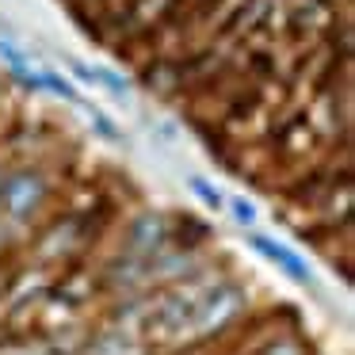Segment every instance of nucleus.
<instances>
[{"label": "nucleus", "mask_w": 355, "mask_h": 355, "mask_svg": "<svg viewBox=\"0 0 355 355\" xmlns=\"http://www.w3.org/2000/svg\"><path fill=\"white\" fill-rule=\"evenodd\" d=\"M54 195V184L42 168L35 164H19V168L4 172L0 180V218L8 222H31L42 214V207Z\"/></svg>", "instance_id": "obj_1"}, {"label": "nucleus", "mask_w": 355, "mask_h": 355, "mask_svg": "<svg viewBox=\"0 0 355 355\" xmlns=\"http://www.w3.org/2000/svg\"><path fill=\"white\" fill-rule=\"evenodd\" d=\"M248 298L237 283L230 279H218V283L202 286L199 291V302H195V321H191V336L195 340H207L214 332L230 329L241 313H245Z\"/></svg>", "instance_id": "obj_2"}, {"label": "nucleus", "mask_w": 355, "mask_h": 355, "mask_svg": "<svg viewBox=\"0 0 355 355\" xmlns=\"http://www.w3.org/2000/svg\"><path fill=\"white\" fill-rule=\"evenodd\" d=\"M161 248H168V222L157 210H141L123 230V256L134 260H153Z\"/></svg>", "instance_id": "obj_3"}, {"label": "nucleus", "mask_w": 355, "mask_h": 355, "mask_svg": "<svg viewBox=\"0 0 355 355\" xmlns=\"http://www.w3.org/2000/svg\"><path fill=\"white\" fill-rule=\"evenodd\" d=\"M100 286H103V283H100V275H96V271H88V268H69L54 286H50V294H54V298L62 302L65 309H73V313H77V309H85L88 302H92V294L100 291Z\"/></svg>", "instance_id": "obj_4"}, {"label": "nucleus", "mask_w": 355, "mask_h": 355, "mask_svg": "<svg viewBox=\"0 0 355 355\" xmlns=\"http://www.w3.org/2000/svg\"><path fill=\"white\" fill-rule=\"evenodd\" d=\"M248 245L256 248L260 256H268L275 268H283L286 275L294 279V283H313V271L306 268V260H302L298 252H291L286 245H279L275 237H263V233H248Z\"/></svg>", "instance_id": "obj_5"}, {"label": "nucleus", "mask_w": 355, "mask_h": 355, "mask_svg": "<svg viewBox=\"0 0 355 355\" xmlns=\"http://www.w3.org/2000/svg\"><path fill=\"white\" fill-rule=\"evenodd\" d=\"M80 355H149V344L141 336H134L130 329L111 324V329L96 332V336L85 344V352H80Z\"/></svg>", "instance_id": "obj_6"}, {"label": "nucleus", "mask_w": 355, "mask_h": 355, "mask_svg": "<svg viewBox=\"0 0 355 355\" xmlns=\"http://www.w3.org/2000/svg\"><path fill=\"white\" fill-rule=\"evenodd\" d=\"M138 80H141V88H149V92L161 96V100L180 96V65H176V58H153L146 69H138Z\"/></svg>", "instance_id": "obj_7"}, {"label": "nucleus", "mask_w": 355, "mask_h": 355, "mask_svg": "<svg viewBox=\"0 0 355 355\" xmlns=\"http://www.w3.org/2000/svg\"><path fill=\"white\" fill-rule=\"evenodd\" d=\"M187 187H191V191H195V199H202V207H207V210H214V214L225 207L222 191H218V187L210 184V180H202V176H187Z\"/></svg>", "instance_id": "obj_8"}, {"label": "nucleus", "mask_w": 355, "mask_h": 355, "mask_svg": "<svg viewBox=\"0 0 355 355\" xmlns=\"http://www.w3.org/2000/svg\"><path fill=\"white\" fill-rule=\"evenodd\" d=\"M260 355H309V347L302 344L294 332H286V336H271L268 344L260 347Z\"/></svg>", "instance_id": "obj_9"}, {"label": "nucleus", "mask_w": 355, "mask_h": 355, "mask_svg": "<svg viewBox=\"0 0 355 355\" xmlns=\"http://www.w3.org/2000/svg\"><path fill=\"white\" fill-rule=\"evenodd\" d=\"M42 88H50L54 96H62V100H69V103H80V92L69 85V80L58 77V73H42Z\"/></svg>", "instance_id": "obj_10"}, {"label": "nucleus", "mask_w": 355, "mask_h": 355, "mask_svg": "<svg viewBox=\"0 0 355 355\" xmlns=\"http://www.w3.org/2000/svg\"><path fill=\"white\" fill-rule=\"evenodd\" d=\"M16 283H19V268H16V260H12V256H0V298L16 291Z\"/></svg>", "instance_id": "obj_11"}, {"label": "nucleus", "mask_w": 355, "mask_h": 355, "mask_svg": "<svg viewBox=\"0 0 355 355\" xmlns=\"http://www.w3.org/2000/svg\"><path fill=\"white\" fill-rule=\"evenodd\" d=\"M225 207L233 210V218H237L241 225H256V207L245 199V195H237V199H225Z\"/></svg>", "instance_id": "obj_12"}, {"label": "nucleus", "mask_w": 355, "mask_h": 355, "mask_svg": "<svg viewBox=\"0 0 355 355\" xmlns=\"http://www.w3.org/2000/svg\"><path fill=\"white\" fill-rule=\"evenodd\" d=\"M4 172H8V168H4V164H0V180H4Z\"/></svg>", "instance_id": "obj_13"}]
</instances>
